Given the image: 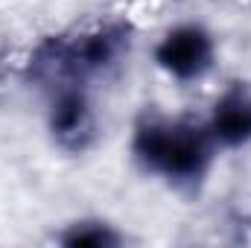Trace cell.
Masks as SVG:
<instances>
[{"instance_id":"1","label":"cell","mask_w":251,"mask_h":248,"mask_svg":"<svg viewBox=\"0 0 251 248\" xmlns=\"http://www.w3.org/2000/svg\"><path fill=\"white\" fill-rule=\"evenodd\" d=\"M134 155L164 178L193 181L210 164V134L193 123L149 120L134 134Z\"/></svg>"},{"instance_id":"2","label":"cell","mask_w":251,"mask_h":248,"mask_svg":"<svg viewBox=\"0 0 251 248\" xmlns=\"http://www.w3.org/2000/svg\"><path fill=\"white\" fill-rule=\"evenodd\" d=\"M155 59L176 79H196L210 67L213 41L199 26H178L164 35V41L155 50Z\"/></svg>"},{"instance_id":"5","label":"cell","mask_w":251,"mask_h":248,"mask_svg":"<svg viewBox=\"0 0 251 248\" xmlns=\"http://www.w3.org/2000/svg\"><path fill=\"white\" fill-rule=\"evenodd\" d=\"M64 243L67 246H111V243H117V237L102 225H76L64 237Z\"/></svg>"},{"instance_id":"3","label":"cell","mask_w":251,"mask_h":248,"mask_svg":"<svg viewBox=\"0 0 251 248\" xmlns=\"http://www.w3.org/2000/svg\"><path fill=\"white\" fill-rule=\"evenodd\" d=\"M210 137L225 146H243L251 140V91L237 85L225 91L213 108Z\"/></svg>"},{"instance_id":"4","label":"cell","mask_w":251,"mask_h":248,"mask_svg":"<svg viewBox=\"0 0 251 248\" xmlns=\"http://www.w3.org/2000/svg\"><path fill=\"white\" fill-rule=\"evenodd\" d=\"M53 131L67 146H82L91 134V111L79 91H64L53 105Z\"/></svg>"}]
</instances>
